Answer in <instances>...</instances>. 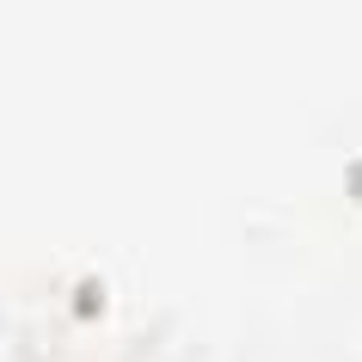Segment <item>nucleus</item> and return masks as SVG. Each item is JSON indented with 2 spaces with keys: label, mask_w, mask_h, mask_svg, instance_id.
Instances as JSON below:
<instances>
[]
</instances>
